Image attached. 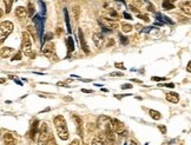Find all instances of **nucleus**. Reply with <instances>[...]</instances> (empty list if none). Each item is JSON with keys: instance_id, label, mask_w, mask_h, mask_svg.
Returning a JSON list of instances; mask_svg holds the SVG:
<instances>
[{"instance_id": "nucleus-1", "label": "nucleus", "mask_w": 191, "mask_h": 145, "mask_svg": "<svg viewBox=\"0 0 191 145\" xmlns=\"http://www.w3.org/2000/svg\"><path fill=\"white\" fill-rule=\"evenodd\" d=\"M53 124H54V127L57 130V133L59 136V138L62 141H67L68 139V129H67V124H66V120L63 116H57L54 117L53 119Z\"/></svg>"}, {"instance_id": "nucleus-2", "label": "nucleus", "mask_w": 191, "mask_h": 145, "mask_svg": "<svg viewBox=\"0 0 191 145\" xmlns=\"http://www.w3.org/2000/svg\"><path fill=\"white\" fill-rule=\"evenodd\" d=\"M53 139L52 133L48 131V127L45 123H41L40 129L38 130V141L37 144L38 145H48V143Z\"/></svg>"}, {"instance_id": "nucleus-3", "label": "nucleus", "mask_w": 191, "mask_h": 145, "mask_svg": "<svg viewBox=\"0 0 191 145\" xmlns=\"http://www.w3.org/2000/svg\"><path fill=\"white\" fill-rule=\"evenodd\" d=\"M21 51L25 56L30 58H35V53L32 51V43L31 37L27 32H23V40H21Z\"/></svg>"}, {"instance_id": "nucleus-4", "label": "nucleus", "mask_w": 191, "mask_h": 145, "mask_svg": "<svg viewBox=\"0 0 191 145\" xmlns=\"http://www.w3.org/2000/svg\"><path fill=\"white\" fill-rule=\"evenodd\" d=\"M13 31V24L11 21H2L1 23V26H0V34H1V43L5 41V39L12 33Z\"/></svg>"}, {"instance_id": "nucleus-5", "label": "nucleus", "mask_w": 191, "mask_h": 145, "mask_svg": "<svg viewBox=\"0 0 191 145\" xmlns=\"http://www.w3.org/2000/svg\"><path fill=\"white\" fill-rule=\"evenodd\" d=\"M112 129H113V131H115L117 135H119V136H125L126 130H125L124 124H123L120 120L113 118V119H112Z\"/></svg>"}, {"instance_id": "nucleus-6", "label": "nucleus", "mask_w": 191, "mask_h": 145, "mask_svg": "<svg viewBox=\"0 0 191 145\" xmlns=\"http://www.w3.org/2000/svg\"><path fill=\"white\" fill-rule=\"evenodd\" d=\"M91 145H109L107 143V139H106V135H105V131H100L98 132V135L95 137V139L92 141V144Z\"/></svg>"}, {"instance_id": "nucleus-7", "label": "nucleus", "mask_w": 191, "mask_h": 145, "mask_svg": "<svg viewBox=\"0 0 191 145\" xmlns=\"http://www.w3.org/2000/svg\"><path fill=\"white\" fill-rule=\"evenodd\" d=\"M99 24L103 26L104 29H117L118 27V24L116 21H112L107 18H101L99 19Z\"/></svg>"}, {"instance_id": "nucleus-8", "label": "nucleus", "mask_w": 191, "mask_h": 145, "mask_svg": "<svg viewBox=\"0 0 191 145\" xmlns=\"http://www.w3.org/2000/svg\"><path fill=\"white\" fill-rule=\"evenodd\" d=\"M112 119H110V118H107V117L105 116H100L98 118V126L101 129V130H106V129H109V127H111L112 126Z\"/></svg>"}, {"instance_id": "nucleus-9", "label": "nucleus", "mask_w": 191, "mask_h": 145, "mask_svg": "<svg viewBox=\"0 0 191 145\" xmlns=\"http://www.w3.org/2000/svg\"><path fill=\"white\" fill-rule=\"evenodd\" d=\"M41 51H43V53H44L47 58L50 59L56 56V53H54V45H53L52 43H47L46 45H44Z\"/></svg>"}, {"instance_id": "nucleus-10", "label": "nucleus", "mask_w": 191, "mask_h": 145, "mask_svg": "<svg viewBox=\"0 0 191 145\" xmlns=\"http://www.w3.org/2000/svg\"><path fill=\"white\" fill-rule=\"evenodd\" d=\"M33 23L35 25V29L39 33V37H43V29H44V19L40 15H34L33 17Z\"/></svg>"}, {"instance_id": "nucleus-11", "label": "nucleus", "mask_w": 191, "mask_h": 145, "mask_svg": "<svg viewBox=\"0 0 191 145\" xmlns=\"http://www.w3.org/2000/svg\"><path fill=\"white\" fill-rule=\"evenodd\" d=\"M78 37H79V43H80V46H82V50L86 53V54H89L90 53V50H89V46H87V44H86V41H85V38H84V33H83V31L82 29H78Z\"/></svg>"}, {"instance_id": "nucleus-12", "label": "nucleus", "mask_w": 191, "mask_h": 145, "mask_svg": "<svg viewBox=\"0 0 191 145\" xmlns=\"http://www.w3.org/2000/svg\"><path fill=\"white\" fill-rule=\"evenodd\" d=\"M15 15L19 18V19H25L27 15H29V12H27V8L24 7V6H19L15 8Z\"/></svg>"}, {"instance_id": "nucleus-13", "label": "nucleus", "mask_w": 191, "mask_h": 145, "mask_svg": "<svg viewBox=\"0 0 191 145\" xmlns=\"http://www.w3.org/2000/svg\"><path fill=\"white\" fill-rule=\"evenodd\" d=\"M92 40H93L95 45L98 49H100L103 46V44H104V37L101 34H99V33H93L92 34Z\"/></svg>"}, {"instance_id": "nucleus-14", "label": "nucleus", "mask_w": 191, "mask_h": 145, "mask_svg": "<svg viewBox=\"0 0 191 145\" xmlns=\"http://www.w3.org/2000/svg\"><path fill=\"white\" fill-rule=\"evenodd\" d=\"M165 98H166L167 102H170V103H172V104H176V103L179 102V96H178V93H176V92H169V93H166Z\"/></svg>"}, {"instance_id": "nucleus-15", "label": "nucleus", "mask_w": 191, "mask_h": 145, "mask_svg": "<svg viewBox=\"0 0 191 145\" xmlns=\"http://www.w3.org/2000/svg\"><path fill=\"white\" fill-rule=\"evenodd\" d=\"M179 8L182 10L183 13H185V14H188V15H191V2L190 1H183V2H181Z\"/></svg>"}, {"instance_id": "nucleus-16", "label": "nucleus", "mask_w": 191, "mask_h": 145, "mask_svg": "<svg viewBox=\"0 0 191 145\" xmlns=\"http://www.w3.org/2000/svg\"><path fill=\"white\" fill-rule=\"evenodd\" d=\"M4 143H5V145H15L17 141L11 133H5L4 135Z\"/></svg>"}, {"instance_id": "nucleus-17", "label": "nucleus", "mask_w": 191, "mask_h": 145, "mask_svg": "<svg viewBox=\"0 0 191 145\" xmlns=\"http://www.w3.org/2000/svg\"><path fill=\"white\" fill-rule=\"evenodd\" d=\"M72 118L76 120V126H77V131H78V135L82 136L83 135V130H82V119L78 116H72Z\"/></svg>"}, {"instance_id": "nucleus-18", "label": "nucleus", "mask_w": 191, "mask_h": 145, "mask_svg": "<svg viewBox=\"0 0 191 145\" xmlns=\"http://www.w3.org/2000/svg\"><path fill=\"white\" fill-rule=\"evenodd\" d=\"M66 45H67V52H68V54L74 51V43H73L72 37H68V38L66 39Z\"/></svg>"}, {"instance_id": "nucleus-19", "label": "nucleus", "mask_w": 191, "mask_h": 145, "mask_svg": "<svg viewBox=\"0 0 191 145\" xmlns=\"http://www.w3.org/2000/svg\"><path fill=\"white\" fill-rule=\"evenodd\" d=\"M13 52H14V50L11 49V47H2V49H1V57H2V58H7V57H10Z\"/></svg>"}, {"instance_id": "nucleus-20", "label": "nucleus", "mask_w": 191, "mask_h": 145, "mask_svg": "<svg viewBox=\"0 0 191 145\" xmlns=\"http://www.w3.org/2000/svg\"><path fill=\"white\" fill-rule=\"evenodd\" d=\"M162 6H163V8L166 10V11H171V10L175 8V5L172 4V0H164L163 4H162Z\"/></svg>"}, {"instance_id": "nucleus-21", "label": "nucleus", "mask_w": 191, "mask_h": 145, "mask_svg": "<svg viewBox=\"0 0 191 145\" xmlns=\"http://www.w3.org/2000/svg\"><path fill=\"white\" fill-rule=\"evenodd\" d=\"M149 115H150V117H151L152 119H155V120H159V119L162 118V115L159 113L158 111H156V110H149Z\"/></svg>"}, {"instance_id": "nucleus-22", "label": "nucleus", "mask_w": 191, "mask_h": 145, "mask_svg": "<svg viewBox=\"0 0 191 145\" xmlns=\"http://www.w3.org/2000/svg\"><path fill=\"white\" fill-rule=\"evenodd\" d=\"M13 1H14V0H4L6 13H10V12H11V8H12V5H13Z\"/></svg>"}, {"instance_id": "nucleus-23", "label": "nucleus", "mask_w": 191, "mask_h": 145, "mask_svg": "<svg viewBox=\"0 0 191 145\" xmlns=\"http://www.w3.org/2000/svg\"><path fill=\"white\" fill-rule=\"evenodd\" d=\"M64 15H65V23H66V26H67V31H68V32H71V26H70V17H68L67 8H64Z\"/></svg>"}, {"instance_id": "nucleus-24", "label": "nucleus", "mask_w": 191, "mask_h": 145, "mask_svg": "<svg viewBox=\"0 0 191 145\" xmlns=\"http://www.w3.org/2000/svg\"><path fill=\"white\" fill-rule=\"evenodd\" d=\"M73 18H74V20H78L79 19V14H80V10H79V6L78 5H76L74 7H73Z\"/></svg>"}, {"instance_id": "nucleus-25", "label": "nucleus", "mask_w": 191, "mask_h": 145, "mask_svg": "<svg viewBox=\"0 0 191 145\" xmlns=\"http://www.w3.org/2000/svg\"><path fill=\"white\" fill-rule=\"evenodd\" d=\"M132 29H133V27H132L131 25H129V24H125V23L122 24V31H123L124 33H130V32L132 31Z\"/></svg>"}, {"instance_id": "nucleus-26", "label": "nucleus", "mask_w": 191, "mask_h": 145, "mask_svg": "<svg viewBox=\"0 0 191 145\" xmlns=\"http://www.w3.org/2000/svg\"><path fill=\"white\" fill-rule=\"evenodd\" d=\"M38 121H34V124H33V126H32L31 129V138L32 139H34V136H35V133H37V131H38V124H37Z\"/></svg>"}, {"instance_id": "nucleus-27", "label": "nucleus", "mask_w": 191, "mask_h": 145, "mask_svg": "<svg viewBox=\"0 0 191 145\" xmlns=\"http://www.w3.org/2000/svg\"><path fill=\"white\" fill-rule=\"evenodd\" d=\"M21 58H23V51H18V52H15V54L13 56V58L11 60L15 61V60H21Z\"/></svg>"}, {"instance_id": "nucleus-28", "label": "nucleus", "mask_w": 191, "mask_h": 145, "mask_svg": "<svg viewBox=\"0 0 191 145\" xmlns=\"http://www.w3.org/2000/svg\"><path fill=\"white\" fill-rule=\"evenodd\" d=\"M27 12H29V17H33V14H34V7H33V4H32V2H29V5H27Z\"/></svg>"}, {"instance_id": "nucleus-29", "label": "nucleus", "mask_w": 191, "mask_h": 145, "mask_svg": "<svg viewBox=\"0 0 191 145\" xmlns=\"http://www.w3.org/2000/svg\"><path fill=\"white\" fill-rule=\"evenodd\" d=\"M109 14H110V17H112V18H113V20H117V18H118V14H117V12H116L115 10L110 8V10H109Z\"/></svg>"}, {"instance_id": "nucleus-30", "label": "nucleus", "mask_w": 191, "mask_h": 145, "mask_svg": "<svg viewBox=\"0 0 191 145\" xmlns=\"http://www.w3.org/2000/svg\"><path fill=\"white\" fill-rule=\"evenodd\" d=\"M137 17H138L139 19L144 20V21H148V23L150 21V18H149V17H148L146 14H140V13H138V14H137Z\"/></svg>"}, {"instance_id": "nucleus-31", "label": "nucleus", "mask_w": 191, "mask_h": 145, "mask_svg": "<svg viewBox=\"0 0 191 145\" xmlns=\"http://www.w3.org/2000/svg\"><path fill=\"white\" fill-rule=\"evenodd\" d=\"M132 5H133V6H136V7H140V6L143 5V1H142V0H133Z\"/></svg>"}, {"instance_id": "nucleus-32", "label": "nucleus", "mask_w": 191, "mask_h": 145, "mask_svg": "<svg viewBox=\"0 0 191 145\" xmlns=\"http://www.w3.org/2000/svg\"><path fill=\"white\" fill-rule=\"evenodd\" d=\"M39 5H40V7H41V13H43V14H45V12H46V10H45V8H46L45 2H43V1L40 0V1H39Z\"/></svg>"}, {"instance_id": "nucleus-33", "label": "nucleus", "mask_w": 191, "mask_h": 145, "mask_svg": "<svg viewBox=\"0 0 191 145\" xmlns=\"http://www.w3.org/2000/svg\"><path fill=\"white\" fill-rule=\"evenodd\" d=\"M129 8H130V10L132 11V12H134V13H137V14L139 13V10H138V8L136 7V6H133V5H130V6H129Z\"/></svg>"}, {"instance_id": "nucleus-34", "label": "nucleus", "mask_w": 191, "mask_h": 145, "mask_svg": "<svg viewBox=\"0 0 191 145\" xmlns=\"http://www.w3.org/2000/svg\"><path fill=\"white\" fill-rule=\"evenodd\" d=\"M115 66H116L117 68H122V70H125V68H126V67L124 66V64H123V63H116V64H115Z\"/></svg>"}, {"instance_id": "nucleus-35", "label": "nucleus", "mask_w": 191, "mask_h": 145, "mask_svg": "<svg viewBox=\"0 0 191 145\" xmlns=\"http://www.w3.org/2000/svg\"><path fill=\"white\" fill-rule=\"evenodd\" d=\"M148 10H149L150 12L155 13V7H154V5H152L151 2H148Z\"/></svg>"}, {"instance_id": "nucleus-36", "label": "nucleus", "mask_w": 191, "mask_h": 145, "mask_svg": "<svg viewBox=\"0 0 191 145\" xmlns=\"http://www.w3.org/2000/svg\"><path fill=\"white\" fill-rule=\"evenodd\" d=\"M110 76H111V77H122V76H124V74L120 73V72H111Z\"/></svg>"}, {"instance_id": "nucleus-37", "label": "nucleus", "mask_w": 191, "mask_h": 145, "mask_svg": "<svg viewBox=\"0 0 191 145\" xmlns=\"http://www.w3.org/2000/svg\"><path fill=\"white\" fill-rule=\"evenodd\" d=\"M119 39H120V41H122L124 45H126L127 44V39L125 38V37H123V35H120V34H119Z\"/></svg>"}, {"instance_id": "nucleus-38", "label": "nucleus", "mask_w": 191, "mask_h": 145, "mask_svg": "<svg viewBox=\"0 0 191 145\" xmlns=\"http://www.w3.org/2000/svg\"><path fill=\"white\" fill-rule=\"evenodd\" d=\"M158 129L160 130V131H162V133H166V127H165L164 125H159Z\"/></svg>"}, {"instance_id": "nucleus-39", "label": "nucleus", "mask_w": 191, "mask_h": 145, "mask_svg": "<svg viewBox=\"0 0 191 145\" xmlns=\"http://www.w3.org/2000/svg\"><path fill=\"white\" fill-rule=\"evenodd\" d=\"M123 15H124V18H125V19H129V20H131V19H132L131 14H129L127 12H124V13H123Z\"/></svg>"}, {"instance_id": "nucleus-40", "label": "nucleus", "mask_w": 191, "mask_h": 145, "mask_svg": "<svg viewBox=\"0 0 191 145\" xmlns=\"http://www.w3.org/2000/svg\"><path fill=\"white\" fill-rule=\"evenodd\" d=\"M133 85H131V84H124V85H122V88L123 90H126V88H132Z\"/></svg>"}, {"instance_id": "nucleus-41", "label": "nucleus", "mask_w": 191, "mask_h": 145, "mask_svg": "<svg viewBox=\"0 0 191 145\" xmlns=\"http://www.w3.org/2000/svg\"><path fill=\"white\" fill-rule=\"evenodd\" d=\"M162 86H166V87H170V88H173V87H175V84H172V83H170V84H163Z\"/></svg>"}, {"instance_id": "nucleus-42", "label": "nucleus", "mask_w": 191, "mask_h": 145, "mask_svg": "<svg viewBox=\"0 0 191 145\" xmlns=\"http://www.w3.org/2000/svg\"><path fill=\"white\" fill-rule=\"evenodd\" d=\"M134 29H137V31H139V32H140V31H143V27H142V25H139V24H137V25L134 26Z\"/></svg>"}, {"instance_id": "nucleus-43", "label": "nucleus", "mask_w": 191, "mask_h": 145, "mask_svg": "<svg viewBox=\"0 0 191 145\" xmlns=\"http://www.w3.org/2000/svg\"><path fill=\"white\" fill-rule=\"evenodd\" d=\"M70 145H80V142H79L78 139H74V141H73Z\"/></svg>"}, {"instance_id": "nucleus-44", "label": "nucleus", "mask_w": 191, "mask_h": 145, "mask_svg": "<svg viewBox=\"0 0 191 145\" xmlns=\"http://www.w3.org/2000/svg\"><path fill=\"white\" fill-rule=\"evenodd\" d=\"M187 71L191 73V61H189V63H188V66H187Z\"/></svg>"}, {"instance_id": "nucleus-45", "label": "nucleus", "mask_w": 191, "mask_h": 145, "mask_svg": "<svg viewBox=\"0 0 191 145\" xmlns=\"http://www.w3.org/2000/svg\"><path fill=\"white\" fill-rule=\"evenodd\" d=\"M152 80H155V82H159V80H164V78H158V77H154V78H152Z\"/></svg>"}, {"instance_id": "nucleus-46", "label": "nucleus", "mask_w": 191, "mask_h": 145, "mask_svg": "<svg viewBox=\"0 0 191 145\" xmlns=\"http://www.w3.org/2000/svg\"><path fill=\"white\" fill-rule=\"evenodd\" d=\"M82 92H84V93H92V91H91V90H86V88H83V90H82Z\"/></svg>"}, {"instance_id": "nucleus-47", "label": "nucleus", "mask_w": 191, "mask_h": 145, "mask_svg": "<svg viewBox=\"0 0 191 145\" xmlns=\"http://www.w3.org/2000/svg\"><path fill=\"white\" fill-rule=\"evenodd\" d=\"M58 86H63V87H68V85H66V84H64V83H62V82H59V83H58Z\"/></svg>"}, {"instance_id": "nucleus-48", "label": "nucleus", "mask_w": 191, "mask_h": 145, "mask_svg": "<svg viewBox=\"0 0 191 145\" xmlns=\"http://www.w3.org/2000/svg\"><path fill=\"white\" fill-rule=\"evenodd\" d=\"M48 145H57V143H56V141H54V138H53V139H52V141H51V142L48 143Z\"/></svg>"}, {"instance_id": "nucleus-49", "label": "nucleus", "mask_w": 191, "mask_h": 145, "mask_svg": "<svg viewBox=\"0 0 191 145\" xmlns=\"http://www.w3.org/2000/svg\"><path fill=\"white\" fill-rule=\"evenodd\" d=\"M127 145H137V144H136V142H133V141H130Z\"/></svg>"}, {"instance_id": "nucleus-50", "label": "nucleus", "mask_w": 191, "mask_h": 145, "mask_svg": "<svg viewBox=\"0 0 191 145\" xmlns=\"http://www.w3.org/2000/svg\"><path fill=\"white\" fill-rule=\"evenodd\" d=\"M133 82H134V83H139V84H142V80H138V79H133Z\"/></svg>"}, {"instance_id": "nucleus-51", "label": "nucleus", "mask_w": 191, "mask_h": 145, "mask_svg": "<svg viewBox=\"0 0 191 145\" xmlns=\"http://www.w3.org/2000/svg\"><path fill=\"white\" fill-rule=\"evenodd\" d=\"M65 100H72V98H70V97H66V98H65Z\"/></svg>"}, {"instance_id": "nucleus-52", "label": "nucleus", "mask_w": 191, "mask_h": 145, "mask_svg": "<svg viewBox=\"0 0 191 145\" xmlns=\"http://www.w3.org/2000/svg\"><path fill=\"white\" fill-rule=\"evenodd\" d=\"M115 1H120V2H123V4H125V0H115Z\"/></svg>"}, {"instance_id": "nucleus-53", "label": "nucleus", "mask_w": 191, "mask_h": 145, "mask_svg": "<svg viewBox=\"0 0 191 145\" xmlns=\"http://www.w3.org/2000/svg\"><path fill=\"white\" fill-rule=\"evenodd\" d=\"M182 145H183V144H182Z\"/></svg>"}]
</instances>
